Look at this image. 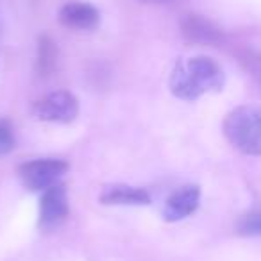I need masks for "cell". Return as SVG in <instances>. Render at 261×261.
<instances>
[{
    "label": "cell",
    "mask_w": 261,
    "mask_h": 261,
    "mask_svg": "<svg viewBox=\"0 0 261 261\" xmlns=\"http://www.w3.org/2000/svg\"><path fill=\"white\" fill-rule=\"evenodd\" d=\"M225 83L222 66L206 56L175 63L168 79L170 91L181 100H197L211 91H220Z\"/></svg>",
    "instance_id": "1"
},
{
    "label": "cell",
    "mask_w": 261,
    "mask_h": 261,
    "mask_svg": "<svg viewBox=\"0 0 261 261\" xmlns=\"http://www.w3.org/2000/svg\"><path fill=\"white\" fill-rule=\"evenodd\" d=\"M224 136L236 150L261 156V108L240 106L224 120Z\"/></svg>",
    "instance_id": "2"
},
{
    "label": "cell",
    "mask_w": 261,
    "mask_h": 261,
    "mask_svg": "<svg viewBox=\"0 0 261 261\" xmlns=\"http://www.w3.org/2000/svg\"><path fill=\"white\" fill-rule=\"evenodd\" d=\"M66 172H68V163L54 158L27 161L18 168L20 181L31 192H45L50 186L58 185Z\"/></svg>",
    "instance_id": "3"
},
{
    "label": "cell",
    "mask_w": 261,
    "mask_h": 261,
    "mask_svg": "<svg viewBox=\"0 0 261 261\" xmlns=\"http://www.w3.org/2000/svg\"><path fill=\"white\" fill-rule=\"evenodd\" d=\"M34 118L52 123H70L79 115V100L73 93L58 90L47 93L33 104Z\"/></svg>",
    "instance_id": "4"
},
{
    "label": "cell",
    "mask_w": 261,
    "mask_h": 261,
    "mask_svg": "<svg viewBox=\"0 0 261 261\" xmlns=\"http://www.w3.org/2000/svg\"><path fill=\"white\" fill-rule=\"evenodd\" d=\"M70 213L68 206V193L66 188L58 182V185L47 188L41 193L40 199V213H38V225L43 231L58 227L59 224L66 220Z\"/></svg>",
    "instance_id": "5"
},
{
    "label": "cell",
    "mask_w": 261,
    "mask_h": 261,
    "mask_svg": "<svg viewBox=\"0 0 261 261\" xmlns=\"http://www.w3.org/2000/svg\"><path fill=\"white\" fill-rule=\"evenodd\" d=\"M200 202V188L197 185H186L175 190L167 199L163 207V218L167 222H179L197 211Z\"/></svg>",
    "instance_id": "6"
},
{
    "label": "cell",
    "mask_w": 261,
    "mask_h": 261,
    "mask_svg": "<svg viewBox=\"0 0 261 261\" xmlns=\"http://www.w3.org/2000/svg\"><path fill=\"white\" fill-rule=\"evenodd\" d=\"M181 33L186 40L197 45H218L224 41L220 27L202 15H186L181 20Z\"/></svg>",
    "instance_id": "7"
},
{
    "label": "cell",
    "mask_w": 261,
    "mask_h": 261,
    "mask_svg": "<svg viewBox=\"0 0 261 261\" xmlns=\"http://www.w3.org/2000/svg\"><path fill=\"white\" fill-rule=\"evenodd\" d=\"M59 22L73 31H93L100 23V13L88 2H68L59 9Z\"/></svg>",
    "instance_id": "8"
},
{
    "label": "cell",
    "mask_w": 261,
    "mask_h": 261,
    "mask_svg": "<svg viewBox=\"0 0 261 261\" xmlns=\"http://www.w3.org/2000/svg\"><path fill=\"white\" fill-rule=\"evenodd\" d=\"M98 200L106 206H147L150 204V195L138 186L111 185L102 190Z\"/></svg>",
    "instance_id": "9"
},
{
    "label": "cell",
    "mask_w": 261,
    "mask_h": 261,
    "mask_svg": "<svg viewBox=\"0 0 261 261\" xmlns=\"http://www.w3.org/2000/svg\"><path fill=\"white\" fill-rule=\"evenodd\" d=\"M58 65V47L54 40L47 34L38 40V56H36V72L41 77H48Z\"/></svg>",
    "instance_id": "10"
},
{
    "label": "cell",
    "mask_w": 261,
    "mask_h": 261,
    "mask_svg": "<svg viewBox=\"0 0 261 261\" xmlns=\"http://www.w3.org/2000/svg\"><path fill=\"white\" fill-rule=\"evenodd\" d=\"M234 227L240 236H261V207L240 215Z\"/></svg>",
    "instance_id": "11"
},
{
    "label": "cell",
    "mask_w": 261,
    "mask_h": 261,
    "mask_svg": "<svg viewBox=\"0 0 261 261\" xmlns=\"http://www.w3.org/2000/svg\"><path fill=\"white\" fill-rule=\"evenodd\" d=\"M16 145L15 140V129H13V123L8 118L0 116V156H6L9 154Z\"/></svg>",
    "instance_id": "12"
},
{
    "label": "cell",
    "mask_w": 261,
    "mask_h": 261,
    "mask_svg": "<svg viewBox=\"0 0 261 261\" xmlns=\"http://www.w3.org/2000/svg\"><path fill=\"white\" fill-rule=\"evenodd\" d=\"M240 63L247 70L249 75H252L256 81L261 83V52L254 50H243L240 54Z\"/></svg>",
    "instance_id": "13"
},
{
    "label": "cell",
    "mask_w": 261,
    "mask_h": 261,
    "mask_svg": "<svg viewBox=\"0 0 261 261\" xmlns=\"http://www.w3.org/2000/svg\"><path fill=\"white\" fill-rule=\"evenodd\" d=\"M140 2H149V4H163V2H170V0H140Z\"/></svg>",
    "instance_id": "14"
}]
</instances>
